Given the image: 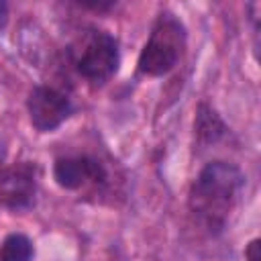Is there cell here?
Masks as SVG:
<instances>
[{"mask_svg": "<svg viewBox=\"0 0 261 261\" xmlns=\"http://www.w3.org/2000/svg\"><path fill=\"white\" fill-rule=\"evenodd\" d=\"M224 124L218 118V114L214 110H210L208 106H200V112L196 116V135L202 143H216L222 135H224Z\"/></svg>", "mask_w": 261, "mask_h": 261, "instance_id": "cell-7", "label": "cell"}, {"mask_svg": "<svg viewBox=\"0 0 261 261\" xmlns=\"http://www.w3.org/2000/svg\"><path fill=\"white\" fill-rule=\"evenodd\" d=\"M186 47V29L173 14H161L139 55V71L149 77L169 73Z\"/></svg>", "mask_w": 261, "mask_h": 261, "instance_id": "cell-2", "label": "cell"}, {"mask_svg": "<svg viewBox=\"0 0 261 261\" xmlns=\"http://www.w3.org/2000/svg\"><path fill=\"white\" fill-rule=\"evenodd\" d=\"M245 186L243 171L226 161H212L202 167L190 190V210L210 230L220 232L239 208Z\"/></svg>", "mask_w": 261, "mask_h": 261, "instance_id": "cell-1", "label": "cell"}, {"mask_svg": "<svg viewBox=\"0 0 261 261\" xmlns=\"http://www.w3.org/2000/svg\"><path fill=\"white\" fill-rule=\"evenodd\" d=\"M27 108L31 124L39 133H51L61 126V122H65L71 114V100L51 86H37L29 94Z\"/></svg>", "mask_w": 261, "mask_h": 261, "instance_id": "cell-4", "label": "cell"}, {"mask_svg": "<svg viewBox=\"0 0 261 261\" xmlns=\"http://www.w3.org/2000/svg\"><path fill=\"white\" fill-rule=\"evenodd\" d=\"M73 59L82 77L92 84H104L118 67V43L110 33L90 29L80 37Z\"/></svg>", "mask_w": 261, "mask_h": 261, "instance_id": "cell-3", "label": "cell"}, {"mask_svg": "<svg viewBox=\"0 0 261 261\" xmlns=\"http://www.w3.org/2000/svg\"><path fill=\"white\" fill-rule=\"evenodd\" d=\"M247 261H259V239H253L245 249Z\"/></svg>", "mask_w": 261, "mask_h": 261, "instance_id": "cell-9", "label": "cell"}, {"mask_svg": "<svg viewBox=\"0 0 261 261\" xmlns=\"http://www.w3.org/2000/svg\"><path fill=\"white\" fill-rule=\"evenodd\" d=\"M33 259V243L29 237L20 232L8 234L0 245V261H31Z\"/></svg>", "mask_w": 261, "mask_h": 261, "instance_id": "cell-8", "label": "cell"}, {"mask_svg": "<svg viewBox=\"0 0 261 261\" xmlns=\"http://www.w3.org/2000/svg\"><path fill=\"white\" fill-rule=\"evenodd\" d=\"M53 175L61 188L77 190L86 184L102 181L106 171L102 163L92 157H65V159H57L53 167Z\"/></svg>", "mask_w": 261, "mask_h": 261, "instance_id": "cell-6", "label": "cell"}, {"mask_svg": "<svg viewBox=\"0 0 261 261\" xmlns=\"http://www.w3.org/2000/svg\"><path fill=\"white\" fill-rule=\"evenodd\" d=\"M37 192V173L29 163H16L0 173V206L20 212L27 210Z\"/></svg>", "mask_w": 261, "mask_h": 261, "instance_id": "cell-5", "label": "cell"}]
</instances>
